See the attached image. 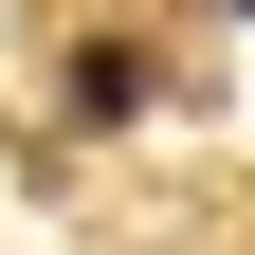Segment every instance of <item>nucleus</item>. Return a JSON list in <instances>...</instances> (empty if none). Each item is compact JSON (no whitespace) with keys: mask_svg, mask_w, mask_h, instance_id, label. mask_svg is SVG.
<instances>
[{"mask_svg":"<svg viewBox=\"0 0 255 255\" xmlns=\"http://www.w3.org/2000/svg\"><path fill=\"white\" fill-rule=\"evenodd\" d=\"M237 18H255V0H237Z\"/></svg>","mask_w":255,"mask_h":255,"instance_id":"obj_1","label":"nucleus"}]
</instances>
